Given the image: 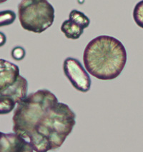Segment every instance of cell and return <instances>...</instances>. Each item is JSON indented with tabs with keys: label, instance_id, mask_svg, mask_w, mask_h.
Masks as SVG:
<instances>
[{
	"label": "cell",
	"instance_id": "6da1fadb",
	"mask_svg": "<svg viewBox=\"0 0 143 152\" xmlns=\"http://www.w3.org/2000/svg\"><path fill=\"white\" fill-rule=\"evenodd\" d=\"M13 132L30 143L34 151L62 146L76 124V114L48 89H40L17 104Z\"/></svg>",
	"mask_w": 143,
	"mask_h": 152
},
{
	"label": "cell",
	"instance_id": "7a4b0ae2",
	"mask_svg": "<svg viewBox=\"0 0 143 152\" xmlns=\"http://www.w3.org/2000/svg\"><path fill=\"white\" fill-rule=\"evenodd\" d=\"M128 55L117 39L101 35L92 39L84 49L83 62L87 72L100 80H112L124 69Z\"/></svg>",
	"mask_w": 143,
	"mask_h": 152
},
{
	"label": "cell",
	"instance_id": "3957f363",
	"mask_svg": "<svg viewBox=\"0 0 143 152\" xmlns=\"http://www.w3.org/2000/svg\"><path fill=\"white\" fill-rule=\"evenodd\" d=\"M18 16L23 29L41 34L53 24L54 9L47 0H22L18 5Z\"/></svg>",
	"mask_w": 143,
	"mask_h": 152
},
{
	"label": "cell",
	"instance_id": "277c9868",
	"mask_svg": "<svg viewBox=\"0 0 143 152\" xmlns=\"http://www.w3.org/2000/svg\"><path fill=\"white\" fill-rule=\"evenodd\" d=\"M63 72L75 89L83 93L89 91L91 79L78 59L67 58L63 62Z\"/></svg>",
	"mask_w": 143,
	"mask_h": 152
},
{
	"label": "cell",
	"instance_id": "5b68a950",
	"mask_svg": "<svg viewBox=\"0 0 143 152\" xmlns=\"http://www.w3.org/2000/svg\"><path fill=\"white\" fill-rule=\"evenodd\" d=\"M34 151L30 143L19 134L0 132V152Z\"/></svg>",
	"mask_w": 143,
	"mask_h": 152
},
{
	"label": "cell",
	"instance_id": "8992f818",
	"mask_svg": "<svg viewBox=\"0 0 143 152\" xmlns=\"http://www.w3.org/2000/svg\"><path fill=\"white\" fill-rule=\"evenodd\" d=\"M19 75V68L17 65L0 59V92L15 84Z\"/></svg>",
	"mask_w": 143,
	"mask_h": 152
},
{
	"label": "cell",
	"instance_id": "52a82bcc",
	"mask_svg": "<svg viewBox=\"0 0 143 152\" xmlns=\"http://www.w3.org/2000/svg\"><path fill=\"white\" fill-rule=\"evenodd\" d=\"M27 80L22 76L19 75L15 84L0 92V97H8L15 101L16 104H18L27 96Z\"/></svg>",
	"mask_w": 143,
	"mask_h": 152
},
{
	"label": "cell",
	"instance_id": "ba28073f",
	"mask_svg": "<svg viewBox=\"0 0 143 152\" xmlns=\"http://www.w3.org/2000/svg\"><path fill=\"white\" fill-rule=\"evenodd\" d=\"M61 31L69 39L76 40L82 36L84 29L72 21L67 19L62 22L61 25Z\"/></svg>",
	"mask_w": 143,
	"mask_h": 152
},
{
	"label": "cell",
	"instance_id": "9c48e42d",
	"mask_svg": "<svg viewBox=\"0 0 143 152\" xmlns=\"http://www.w3.org/2000/svg\"><path fill=\"white\" fill-rule=\"evenodd\" d=\"M69 19L81 26L84 29L87 28L90 24V20L87 16L83 12L77 10H73L70 12L69 15Z\"/></svg>",
	"mask_w": 143,
	"mask_h": 152
},
{
	"label": "cell",
	"instance_id": "30bf717a",
	"mask_svg": "<svg viewBox=\"0 0 143 152\" xmlns=\"http://www.w3.org/2000/svg\"><path fill=\"white\" fill-rule=\"evenodd\" d=\"M16 102L8 97H0V115L8 114L15 108Z\"/></svg>",
	"mask_w": 143,
	"mask_h": 152
},
{
	"label": "cell",
	"instance_id": "8fae6325",
	"mask_svg": "<svg viewBox=\"0 0 143 152\" xmlns=\"http://www.w3.org/2000/svg\"><path fill=\"white\" fill-rule=\"evenodd\" d=\"M16 17L15 12L12 10H4L0 12V27L11 25L15 22Z\"/></svg>",
	"mask_w": 143,
	"mask_h": 152
},
{
	"label": "cell",
	"instance_id": "7c38bea8",
	"mask_svg": "<svg viewBox=\"0 0 143 152\" xmlns=\"http://www.w3.org/2000/svg\"><path fill=\"white\" fill-rule=\"evenodd\" d=\"M133 19L139 27L143 29V0L139 1L133 10Z\"/></svg>",
	"mask_w": 143,
	"mask_h": 152
},
{
	"label": "cell",
	"instance_id": "4fadbf2b",
	"mask_svg": "<svg viewBox=\"0 0 143 152\" xmlns=\"http://www.w3.org/2000/svg\"><path fill=\"white\" fill-rule=\"evenodd\" d=\"M12 57L16 61H22L25 57L26 52L22 47H16L12 50Z\"/></svg>",
	"mask_w": 143,
	"mask_h": 152
},
{
	"label": "cell",
	"instance_id": "5bb4252c",
	"mask_svg": "<svg viewBox=\"0 0 143 152\" xmlns=\"http://www.w3.org/2000/svg\"><path fill=\"white\" fill-rule=\"evenodd\" d=\"M7 42V37L6 35L3 32L0 31V47H3Z\"/></svg>",
	"mask_w": 143,
	"mask_h": 152
},
{
	"label": "cell",
	"instance_id": "9a60e30c",
	"mask_svg": "<svg viewBox=\"0 0 143 152\" xmlns=\"http://www.w3.org/2000/svg\"><path fill=\"white\" fill-rule=\"evenodd\" d=\"M7 1V0H0V4H3V3H4V2H6Z\"/></svg>",
	"mask_w": 143,
	"mask_h": 152
}]
</instances>
